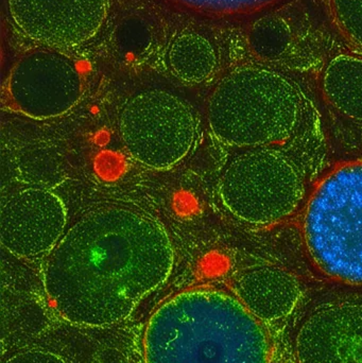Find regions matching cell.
<instances>
[{"mask_svg":"<svg viewBox=\"0 0 362 363\" xmlns=\"http://www.w3.org/2000/svg\"><path fill=\"white\" fill-rule=\"evenodd\" d=\"M174 264L163 223L136 207L106 203L85 211L45 256L43 284L62 319L104 328L125 321Z\"/></svg>","mask_w":362,"mask_h":363,"instance_id":"6da1fadb","label":"cell"},{"mask_svg":"<svg viewBox=\"0 0 362 363\" xmlns=\"http://www.w3.org/2000/svg\"><path fill=\"white\" fill-rule=\"evenodd\" d=\"M146 363H271L269 335L234 294L185 290L154 311L144 335Z\"/></svg>","mask_w":362,"mask_h":363,"instance_id":"7a4b0ae2","label":"cell"},{"mask_svg":"<svg viewBox=\"0 0 362 363\" xmlns=\"http://www.w3.org/2000/svg\"><path fill=\"white\" fill-rule=\"evenodd\" d=\"M208 121L217 140L246 150L290 144L321 132L318 112L293 79L267 66H238L210 94Z\"/></svg>","mask_w":362,"mask_h":363,"instance_id":"3957f363","label":"cell"},{"mask_svg":"<svg viewBox=\"0 0 362 363\" xmlns=\"http://www.w3.org/2000/svg\"><path fill=\"white\" fill-rule=\"evenodd\" d=\"M323 148L318 132L290 144L240 150L219 179L223 206L249 225L285 221L305 204Z\"/></svg>","mask_w":362,"mask_h":363,"instance_id":"277c9868","label":"cell"},{"mask_svg":"<svg viewBox=\"0 0 362 363\" xmlns=\"http://www.w3.org/2000/svg\"><path fill=\"white\" fill-rule=\"evenodd\" d=\"M303 207L302 234L315 266L334 281L362 286V161L329 170Z\"/></svg>","mask_w":362,"mask_h":363,"instance_id":"5b68a950","label":"cell"},{"mask_svg":"<svg viewBox=\"0 0 362 363\" xmlns=\"http://www.w3.org/2000/svg\"><path fill=\"white\" fill-rule=\"evenodd\" d=\"M118 131L134 161L150 169L167 170L191 152L197 123L184 99L165 89H146L123 104Z\"/></svg>","mask_w":362,"mask_h":363,"instance_id":"8992f818","label":"cell"},{"mask_svg":"<svg viewBox=\"0 0 362 363\" xmlns=\"http://www.w3.org/2000/svg\"><path fill=\"white\" fill-rule=\"evenodd\" d=\"M82 94V74L76 62L57 49L26 53L13 65L6 82L11 108L38 121L69 112Z\"/></svg>","mask_w":362,"mask_h":363,"instance_id":"52a82bcc","label":"cell"},{"mask_svg":"<svg viewBox=\"0 0 362 363\" xmlns=\"http://www.w3.org/2000/svg\"><path fill=\"white\" fill-rule=\"evenodd\" d=\"M67 228V211L52 190L38 186L6 194L0 207V240L18 258L46 256Z\"/></svg>","mask_w":362,"mask_h":363,"instance_id":"ba28073f","label":"cell"},{"mask_svg":"<svg viewBox=\"0 0 362 363\" xmlns=\"http://www.w3.org/2000/svg\"><path fill=\"white\" fill-rule=\"evenodd\" d=\"M15 28L45 48L91 42L106 23L108 0H6Z\"/></svg>","mask_w":362,"mask_h":363,"instance_id":"9c48e42d","label":"cell"},{"mask_svg":"<svg viewBox=\"0 0 362 363\" xmlns=\"http://www.w3.org/2000/svg\"><path fill=\"white\" fill-rule=\"evenodd\" d=\"M297 363H362V304L335 303L312 311L295 340Z\"/></svg>","mask_w":362,"mask_h":363,"instance_id":"30bf717a","label":"cell"},{"mask_svg":"<svg viewBox=\"0 0 362 363\" xmlns=\"http://www.w3.org/2000/svg\"><path fill=\"white\" fill-rule=\"evenodd\" d=\"M231 285L234 296L263 323L286 319L297 308L303 294L295 274L271 264L239 271Z\"/></svg>","mask_w":362,"mask_h":363,"instance_id":"8fae6325","label":"cell"},{"mask_svg":"<svg viewBox=\"0 0 362 363\" xmlns=\"http://www.w3.org/2000/svg\"><path fill=\"white\" fill-rule=\"evenodd\" d=\"M165 62L170 74L178 80L200 84L214 76L219 55L208 36L193 30H184L168 43Z\"/></svg>","mask_w":362,"mask_h":363,"instance_id":"7c38bea8","label":"cell"},{"mask_svg":"<svg viewBox=\"0 0 362 363\" xmlns=\"http://www.w3.org/2000/svg\"><path fill=\"white\" fill-rule=\"evenodd\" d=\"M321 89L340 114L362 123V55L341 53L329 60L321 77Z\"/></svg>","mask_w":362,"mask_h":363,"instance_id":"4fadbf2b","label":"cell"},{"mask_svg":"<svg viewBox=\"0 0 362 363\" xmlns=\"http://www.w3.org/2000/svg\"><path fill=\"white\" fill-rule=\"evenodd\" d=\"M329 18L340 35L362 55V0H325Z\"/></svg>","mask_w":362,"mask_h":363,"instance_id":"5bb4252c","label":"cell"},{"mask_svg":"<svg viewBox=\"0 0 362 363\" xmlns=\"http://www.w3.org/2000/svg\"><path fill=\"white\" fill-rule=\"evenodd\" d=\"M201 12L217 15H239L259 12L281 0H176Z\"/></svg>","mask_w":362,"mask_h":363,"instance_id":"9a60e30c","label":"cell"},{"mask_svg":"<svg viewBox=\"0 0 362 363\" xmlns=\"http://www.w3.org/2000/svg\"><path fill=\"white\" fill-rule=\"evenodd\" d=\"M4 363H67L59 355L50 353V352L32 351L23 352L13 356Z\"/></svg>","mask_w":362,"mask_h":363,"instance_id":"2e32d148","label":"cell"}]
</instances>
